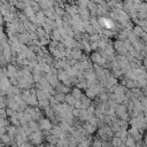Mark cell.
I'll return each mask as SVG.
<instances>
[{
	"label": "cell",
	"instance_id": "cell-1",
	"mask_svg": "<svg viewBox=\"0 0 147 147\" xmlns=\"http://www.w3.org/2000/svg\"><path fill=\"white\" fill-rule=\"evenodd\" d=\"M100 24H102L106 29H114V22L111 21V20H109V18H106V17H101L100 18Z\"/></svg>",
	"mask_w": 147,
	"mask_h": 147
},
{
	"label": "cell",
	"instance_id": "cell-8",
	"mask_svg": "<svg viewBox=\"0 0 147 147\" xmlns=\"http://www.w3.org/2000/svg\"><path fill=\"white\" fill-rule=\"evenodd\" d=\"M29 105H31V106H34V105H37V98H36V95H34V93L29 98V100L26 101Z\"/></svg>",
	"mask_w": 147,
	"mask_h": 147
},
{
	"label": "cell",
	"instance_id": "cell-15",
	"mask_svg": "<svg viewBox=\"0 0 147 147\" xmlns=\"http://www.w3.org/2000/svg\"><path fill=\"white\" fill-rule=\"evenodd\" d=\"M37 18H38L37 22H40V23L44 22V18H45V17H44V14H42V13H38V14H37Z\"/></svg>",
	"mask_w": 147,
	"mask_h": 147
},
{
	"label": "cell",
	"instance_id": "cell-9",
	"mask_svg": "<svg viewBox=\"0 0 147 147\" xmlns=\"http://www.w3.org/2000/svg\"><path fill=\"white\" fill-rule=\"evenodd\" d=\"M125 145H126V147H136V145H134V139L133 138H127L126 140H125Z\"/></svg>",
	"mask_w": 147,
	"mask_h": 147
},
{
	"label": "cell",
	"instance_id": "cell-11",
	"mask_svg": "<svg viewBox=\"0 0 147 147\" xmlns=\"http://www.w3.org/2000/svg\"><path fill=\"white\" fill-rule=\"evenodd\" d=\"M72 95H74L75 98H82L80 90H79V88H74V91H72Z\"/></svg>",
	"mask_w": 147,
	"mask_h": 147
},
{
	"label": "cell",
	"instance_id": "cell-19",
	"mask_svg": "<svg viewBox=\"0 0 147 147\" xmlns=\"http://www.w3.org/2000/svg\"><path fill=\"white\" fill-rule=\"evenodd\" d=\"M100 146H101V144H100L99 141H95V142H94V147H100Z\"/></svg>",
	"mask_w": 147,
	"mask_h": 147
},
{
	"label": "cell",
	"instance_id": "cell-17",
	"mask_svg": "<svg viewBox=\"0 0 147 147\" xmlns=\"http://www.w3.org/2000/svg\"><path fill=\"white\" fill-rule=\"evenodd\" d=\"M53 36H54V39H60V32H59L57 30H56V31H54Z\"/></svg>",
	"mask_w": 147,
	"mask_h": 147
},
{
	"label": "cell",
	"instance_id": "cell-6",
	"mask_svg": "<svg viewBox=\"0 0 147 147\" xmlns=\"http://www.w3.org/2000/svg\"><path fill=\"white\" fill-rule=\"evenodd\" d=\"M65 101H67V103H68L69 106H76V103H77L76 98H75L72 94L67 95V96H65Z\"/></svg>",
	"mask_w": 147,
	"mask_h": 147
},
{
	"label": "cell",
	"instance_id": "cell-2",
	"mask_svg": "<svg viewBox=\"0 0 147 147\" xmlns=\"http://www.w3.org/2000/svg\"><path fill=\"white\" fill-rule=\"evenodd\" d=\"M92 61L95 62V63H98V64H105V62H106V60L100 54H96V53L92 55Z\"/></svg>",
	"mask_w": 147,
	"mask_h": 147
},
{
	"label": "cell",
	"instance_id": "cell-16",
	"mask_svg": "<svg viewBox=\"0 0 147 147\" xmlns=\"http://www.w3.org/2000/svg\"><path fill=\"white\" fill-rule=\"evenodd\" d=\"M115 83H116V79H115L114 77H111V78H109V79H108V84H107V86H109V87H110V86H113Z\"/></svg>",
	"mask_w": 147,
	"mask_h": 147
},
{
	"label": "cell",
	"instance_id": "cell-13",
	"mask_svg": "<svg viewBox=\"0 0 147 147\" xmlns=\"http://www.w3.org/2000/svg\"><path fill=\"white\" fill-rule=\"evenodd\" d=\"M84 129H86L87 130V132H93L94 131V129H95V125H92L91 123L88 124V125H86Z\"/></svg>",
	"mask_w": 147,
	"mask_h": 147
},
{
	"label": "cell",
	"instance_id": "cell-18",
	"mask_svg": "<svg viewBox=\"0 0 147 147\" xmlns=\"http://www.w3.org/2000/svg\"><path fill=\"white\" fill-rule=\"evenodd\" d=\"M55 100H64V95H63V94L56 95V96H55Z\"/></svg>",
	"mask_w": 147,
	"mask_h": 147
},
{
	"label": "cell",
	"instance_id": "cell-12",
	"mask_svg": "<svg viewBox=\"0 0 147 147\" xmlns=\"http://www.w3.org/2000/svg\"><path fill=\"white\" fill-rule=\"evenodd\" d=\"M133 32H134V34L137 36H141V34H144V32H142V29L140 28V26H136L134 28V30H133Z\"/></svg>",
	"mask_w": 147,
	"mask_h": 147
},
{
	"label": "cell",
	"instance_id": "cell-5",
	"mask_svg": "<svg viewBox=\"0 0 147 147\" xmlns=\"http://www.w3.org/2000/svg\"><path fill=\"white\" fill-rule=\"evenodd\" d=\"M30 138H31V140H32L33 144H38V142L41 141V134H40V132H33Z\"/></svg>",
	"mask_w": 147,
	"mask_h": 147
},
{
	"label": "cell",
	"instance_id": "cell-10",
	"mask_svg": "<svg viewBox=\"0 0 147 147\" xmlns=\"http://www.w3.org/2000/svg\"><path fill=\"white\" fill-rule=\"evenodd\" d=\"M85 77L88 79L90 83H92V79L95 78V74H93V72H86V74H85Z\"/></svg>",
	"mask_w": 147,
	"mask_h": 147
},
{
	"label": "cell",
	"instance_id": "cell-7",
	"mask_svg": "<svg viewBox=\"0 0 147 147\" xmlns=\"http://www.w3.org/2000/svg\"><path fill=\"white\" fill-rule=\"evenodd\" d=\"M117 114L119 115V117L122 118H126V111H125V108L123 106H119L117 108Z\"/></svg>",
	"mask_w": 147,
	"mask_h": 147
},
{
	"label": "cell",
	"instance_id": "cell-4",
	"mask_svg": "<svg viewBox=\"0 0 147 147\" xmlns=\"http://www.w3.org/2000/svg\"><path fill=\"white\" fill-rule=\"evenodd\" d=\"M40 127L44 129V130H51L52 129V124H51V122L48 119L44 118V119L40 121Z\"/></svg>",
	"mask_w": 147,
	"mask_h": 147
},
{
	"label": "cell",
	"instance_id": "cell-3",
	"mask_svg": "<svg viewBox=\"0 0 147 147\" xmlns=\"http://www.w3.org/2000/svg\"><path fill=\"white\" fill-rule=\"evenodd\" d=\"M98 93H99V90H98V87L93 86V87H90V88L87 90V92H86V95H87L88 98H94V96H95Z\"/></svg>",
	"mask_w": 147,
	"mask_h": 147
},
{
	"label": "cell",
	"instance_id": "cell-14",
	"mask_svg": "<svg viewBox=\"0 0 147 147\" xmlns=\"http://www.w3.org/2000/svg\"><path fill=\"white\" fill-rule=\"evenodd\" d=\"M61 130H62V131L69 130V124H68L67 122H62V124H61Z\"/></svg>",
	"mask_w": 147,
	"mask_h": 147
}]
</instances>
